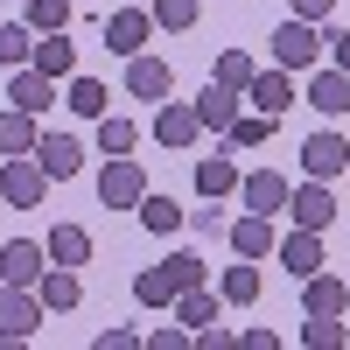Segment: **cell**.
Here are the masks:
<instances>
[{
    "mask_svg": "<svg viewBox=\"0 0 350 350\" xmlns=\"http://www.w3.org/2000/svg\"><path fill=\"white\" fill-rule=\"evenodd\" d=\"M42 196H49V175L36 154H8L0 161V203H14V211H42Z\"/></svg>",
    "mask_w": 350,
    "mask_h": 350,
    "instance_id": "1",
    "label": "cell"
},
{
    "mask_svg": "<svg viewBox=\"0 0 350 350\" xmlns=\"http://www.w3.org/2000/svg\"><path fill=\"white\" fill-rule=\"evenodd\" d=\"M140 196H148V168H140L133 154H105V168H98V203H105V211H133Z\"/></svg>",
    "mask_w": 350,
    "mask_h": 350,
    "instance_id": "2",
    "label": "cell"
},
{
    "mask_svg": "<svg viewBox=\"0 0 350 350\" xmlns=\"http://www.w3.org/2000/svg\"><path fill=\"white\" fill-rule=\"evenodd\" d=\"M315 56H323L315 21H295V14H287V21L273 28V64H280V70H315Z\"/></svg>",
    "mask_w": 350,
    "mask_h": 350,
    "instance_id": "3",
    "label": "cell"
},
{
    "mask_svg": "<svg viewBox=\"0 0 350 350\" xmlns=\"http://www.w3.org/2000/svg\"><path fill=\"white\" fill-rule=\"evenodd\" d=\"M287 217H295L301 231H329V224H336V189L315 183V175L295 183V189H287Z\"/></svg>",
    "mask_w": 350,
    "mask_h": 350,
    "instance_id": "4",
    "label": "cell"
},
{
    "mask_svg": "<svg viewBox=\"0 0 350 350\" xmlns=\"http://www.w3.org/2000/svg\"><path fill=\"white\" fill-rule=\"evenodd\" d=\"M36 329H42L36 287H8V280H0V336H8V343H28Z\"/></svg>",
    "mask_w": 350,
    "mask_h": 350,
    "instance_id": "5",
    "label": "cell"
},
{
    "mask_svg": "<svg viewBox=\"0 0 350 350\" xmlns=\"http://www.w3.org/2000/svg\"><path fill=\"white\" fill-rule=\"evenodd\" d=\"M154 140H161V148H175V154L196 148V140H203L196 105H189V98H161V112H154Z\"/></svg>",
    "mask_w": 350,
    "mask_h": 350,
    "instance_id": "6",
    "label": "cell"
},
{
    "mask_svg": "<svg viewBox=\"0 0 350 350\" xmlns=\"http://www.w3.org/2000/svg\"><path fill=\"white\" fill-rule=\"evenodd\" d=\"M301 168L315 175V183H336V175L350 168V140L329 133V126H323V133H308V140H301Z\"/></svg>",
    "mask_w": 350,
    "mask_h": 350,
    "instance_id": "7",
    "label": "cell"
},
{
    "mask_svg": "<svg viewBox=\"0 0 350 350\" xmlns=\"http://www.w3.org/2000/svg\"><path fill=\"white\" fill-rule=\"evenodd\" d=\"M148 36H154V14L133 8V0L105 21V49H112V56H140V49H148Z\"/></svg>",
    "mask_w": 350,
    "mask_h": 350,
    "instance_id": "8",
    "label": "cell"
},
{
    "mask_svg": "<svg viewBox=\"0 0 350 350\" xmlns=\"http://www.w3.org/2000/svg\"><path fill=\"white\" fill-rule=\"evenodd\" d=\"M239 189H245V211H259V217H280L287 211V175L280 168H252V175H239Z\"/></svg>",
    "mask_w": 350,
    "mask_h": 350,
    "instance_id": "9",
    "label": "cell"
},
{
    "mask_svg": "<svg viewBox=\"0 0 350 350\" xmlns=\"http://www.w3.org/2000/svg\"><path fill=\"white\" fill-rule=\"evenodd\" d=\"M42 267H49V252L36 239H8V245H0V280H8V287H36Z\"/></svg>",
    "mask_w": 350,
    "mask_h": 350,
    "instance_id": "10",
    "label": "cell"
},
{
    "mask_svg": "<svg viewBox=\"0 0 350 350\" xmlns=\"http://www.w3.org/2000/svg\"><path fill=\"white\" fill-rule=\"evenodd\" d=\"M8 105H21V112H42L56 105V77H42L36 64H21V70H8Z\"/></svg>",
    "mask_w": 350,
    "mask_h": 350,
    "instance_id": "11",
    "label": "cell"
},
{
    "mask_svg": "<svg viewBox=\"0 0 350 350\" xmlns=\"http://www.w3.org/2000/svg\"><path fill=\"white\" fill-rule=\"evenodd\" d=\"M36 301H42V315H64V308H77L84 301V280H77V267H42V280H36Z\"/></svg>",
    "mask_w": 350,
    "mask_h": 350,
    "instance_id": "12",
    "label": "cell"
},
{
    "mask_svg": "<svg viewBox=\"0 0 350 350\" xmlns=\"http://www.w3.org/2000/svg\"><path fill=\"white\" fill-rule=\"evenodd\" d=\"M245 105H252V112H267V120H280V112L295 105V84H287V70H280V64H273V70H252Z\"/></svg>",
    "mask_w": 350,
    "mask_h": 350,
    "instance_id": "13",
    "label": "cell"
},
{
    "mask_svg": "<svg viewBox=\"0 0 350 350\" xmlns=\"http://www.w3.org/2000/svg\"><path fill=\"white\" fill-rule=\"evenodd\" d=\"M36 161H42L49 183H70V175H84V148H77L70 133H42V140H36Z\"/></svg>",
    "mask_w": 350,
    "mask_h": 350,
    "instance_id": "14",
    "label": "cell"
},
{
    "mask_svg": "<svg viewBox=\"0 0 350 350\" xmlns=\"http://www.w3.org/2000/svg\"><path fill=\"white\" fill-rule=\"evenodd\" d=\"M343 308H350V280H336V273L315 267L301 280V315H343Z\"/></svg>",
    "mask_w": 350,
    "mask_h": 350,
    "instance_id": "15",
    "label": "cell"
},
{
    "mask_svg": "<svg viewBox=\"0 0 350 350\" xmlns=\"http://www.w3.org/2000/svg\"><path fill=\"white\" fill-rule=\"evenodd\" d=\"M168 84H175V77H168L161 56H148V49L126 56V92H133V98H154V105H161V98H168Z\"/></svg>",
    "mask_w": 350,
    "mask_h": 350,
    "instance_id": "16",
    "label": "cell"
},
{
    "mask_svg": "<svg viewBox=\"0 0 350 350\" xmlns=\"http://www.w3.org/2000/svg\"><path fill=\"white\" fill-rule=\"evenodd\" d=\"M308 105L329 112V120H343V112H350V70H336V64L315 70V77H308Z\"/></svg>",
    "mask_w": 350,
    "mask_h": 350,
    "instance_id": "17",
    "label": "cell"
},
{
    "mask_svg": "<svg viewBox=\"0 0 350 350\" xmlns=\"http://www.w3.org/2000/svg\"><path fill=\"white\" fill-rule=\"evenodd\" d=\"M280 267L295 273V280H308L315 267H323V231H301V224H295V231L280 239Z\"/></svg>",
    "mask_w": 350,
    "mask_h": 350,
    "instance_id": "18",
    "label": "cell"
},
{
    "mask_svg": "<svg viewBox=\"0 0 350 350\" xmlns=\"http://www.w3.org/2000/svg\"><path fill=\"white\" fill-rule=\"evenodd\" d=\"M231 189H239V161H231V154H203L196 161V196L203 203H224Z\"/></svg>",
    "mask_w": 350,
    "mask_h": 350,
    "instance_id": "19",
    "label": "cell"
},
{
    "mask_svg": "<svg viewBox=\"0 0 350 350\" xmlns=\"http://www.w3.org/2000/svg\"><path fill=\"white\" fill-rule=\"evenodd\" d=\"M231 252H239V259H267L273 252V217H259V211L231 217Z\"/></svg>",
    "mask_w": 350,
    "mask_h": 350,
    "instance_id": "20",
    "label": "cell"
},
{
    "mask_svg": "<svg viewBox=\"0 0 350 350\" xmlns=\"http://www.w3.org/2000/svg\"><path fill=\"white\" fill-rule=\"evenodd\" d=\"M36 112H21V105H0V161L8 154H36Z\"/></svg>",
    "mask_w": 350,
    "mask_h": 350,
    "instance_id": "21",
    "label": "cell"
},
{
    "mask_svg": "<svg viewBox=\"0 0 350 350\" xmlns=\"http://www.w3.org/2000/svg\"><path fill=\"white\" fill-rule=\"evenodd\" d=\"M168 308H175V323H183V329H203V323H217V315H224V295H211V287H183Z\"/></svg>",
    "mask_w": 350,
    "mask_h": 350,
    "instance_id": "22",
    "label": "cell"
},
{
    "mask_svg": "<svg viewBox=\"0 0 350 350\" xmlns=\"http://www.w3.org/2000/svg\"><path fill=\"white\" fill-rule=\"evenodd\" d=\"M189 105H196L203 133H224V126H231V120L245 112V98H239V92H224V84H211V92H203V98H189Z\"/></svg>",
    "mask_w": 350,
    "mask_h": 350,
    "instance_id": "23",
    "label": "cell"
},
{
    "mask_svg": "<svg viewBox=\"0 0 350 350\" xmlns=\"http://www.w3.org/2000/svg\"><path fill=\"white\" fill-rule=\"evenodd\" d=\"M28 64H36L42 77H70L77 70V42L64 36V28H56V36H36V56H28Z\"/></svg>",
    "mask_w": 350,
    "mask_h": 350,
    "instance_id": "24",
    "label": "cell"
},
{
    "mask_svg": "<svg viewBox=\"0 0 350 350\" xmlns=\"http://www.w3.org/2000/svg\"><path fill=\"white\" fill-rule=\"evenodd\" d=\"M42 252L56 259V267H84V259H92V231H84V224H56L42 239Z\"/></svg>",
    "mask_w": 350,
    "mask_h": 350,
    "instance_id": "25",
    "label": "cell"
},
{
    "mask_svg": "<svg viewBox=\"0 0 350 350\" xmlns=\"http://www.w3.org/2000/svg\"><path fill=\"white\" fill-rule=\"evenodd\" d=\"M133 211H140V224H148L154 239H168V231H183V217H189V211H183V203H175V196H154V189L140 196Z\"/></svg>",
    "mask_w": 350,
    "mask_h": 350,
    "instance_id": "26",
    "label": "cell"
},
{
    "mask_svg": "<svg viewBox=\"0 0 350 350\" xmlns=\"http://www.w3.org/2000/svg\"><path fill=\"white\" fill-rule=\"evenodd\" d=\"M259 287H267V280H259V267H252V259H239V267H224V287H217V295H224L231 308H252Z\"/></svg>",
    "mask_w": 350,
    "mask_h": 350,
    "instance_id": "27",
    "label": "cell"
},
{
    "mask_svg": "<svg viewBox=\"0 0 350 350\" xmlns=\"http://www.w3.org/2000/svg\"><path fill=\"white\" fill-rule=\"evenodd\" d=\"M252 70H259V64H252L245 49H217V64H211V84H224V92H239V98H245Z\"/></svg>",
    "mask_w": 350,
    "mask_h": 350,
    "instance_id": "28",
    "label": "cell"
},
{
    "mask_svg": "<svg viewBox=\"0 0 350 350\" xmlns=\"http://www.w3.org/2000/svg\"><path fill=\"white\" fill-rule=\"evenodd\" d=\"M133 301H140V308H168V301H175V273H168V267H140V273H133Z\"/></svg>",
    "mask_w": 350,
    "mask_h": 350,
    "instance_id": "29",
    "label": "cell"
},
{
    "mask_svg": "<svg viewBox=\"0 0 350 350\" xmlns=\"http://www.w3.org/2000/svg\"><path fill=\"white\" fill-rule=\"evenodd\" d=\"M36 56V28L28 21H0V70H21Z\"/></svg>",
    "mask_w": 350,
    "mask_h": 350,
    "instance_id": "30",
    "label": "cell"
},
{
    "mask_svg": "<svg viewBox=\"0 0 350 350\" xmlns=\"http://www.w3.org/2000/svg\"><path fill=\"white\" fill-rule=\"evenodd\" d=\"M21 21L28 28H36V36H56V28H70V8H77V0H21Z\"/></svg>",
    "mask_w": 350,
    "mask_h": 350,
    "instance_id": "31",
    "label": "cell"
},
{
    "mask_svg": "<svg viewBox=\"0 0 350 350\" xmlns=\"http://www.w3.org/2000/svg\"><path fill=\"white\" fill-rule=\"evenodd\" d=\"M140 148V126L133 120H112V112H98V154H133Z\"/></svg>",
    "mask_w": 350,
    "mask_h": 350,
    "instance_id": "32",
    "label": "cell"
},
{
    "mask_svg": "<svg viewBox=\"0 0 350 350\" xmlns=\"http://www.w3.org/2000/svg\"><path fill=\"white\" fill-rule=\"evenodd\" d=\"M301 343H308V350H343L350 329H343V315H308V323H301Z\"/></svg>",
    "mask_w": 350,
    "mask_h": 350,
    "instance_id": "33",
    "label": "cell"
},
{
    "mask_svg": "<svg viewBox=\"0 0 350 350\" xmlns=\"http://www.w3.org/2000/svg\"><path fill=\"white\" fill-rule=\"evenodd\" d=\"M196 8H203V0H148L154 28H168V36H183V28H196Z\"/></svg>",
    "mask_w": 350,
    "mask_h": 350,
    "instance_id": "34",
    "label": "cell"
},
{
    "mask_svg": "<svg viewBox=\"0 0 350 350\" xmlns=\"http://www.w3.org/2000/svg\"><path fill=\"white\" fill-rule=\"evenodd\" d=\"M267 133H273V120H267V112H239V120L224 126V140H231V148H259Z\"/></svg>",
    "mask_w": 350,
    "mask_h": 350,
    "instance_id": "35",
    "label": "cell"
},
{
    "mask_svg": "<svg viewBox=\"0 0 350 350\" xmlns=\"http://www.w3.org/2000/svg\"><path fill=\"white\" fill-rule=\"evenodd\" d=\"M161 267L175 273V295H183V287H211V267H203V259H196V252H168V259H161Z\"/></svg>",
    "mask_w": 350,
    "mask_h": 350,
    "instance_id": "36",
    "label": "cell"
},
{
    "mask_svg": "<svg viewBox=\"0 0 350 350\" xmlns=\"http://www.w3.org/2000/svg\"><path fill=\"white\" fill-rule=\"evenodd\" d=\"M70 112H84V120H98V112H105V84L98 77H70V98H64Z\"/></svg>",
    "mask_w": 350,
    "mask_h": 350,
    "instance_id": "37",
    "label": "cell"
},
{
    "mask_svg": "<svg viewBox=\"0 0 350 350\" xmlns=\"http://www.w3.org/2000/svg\"><path fill=\"white\" fill-rule=\"evenodd\" d=\"M140 343V329L133 323H112V329H98V350H133Z\"/></svg>",
    "mask_w": 350,
    "mask_h": 350,
    "instance_id": "38",
    "label": "cell"
},
{
    "mask_svg": "<svg viewBox=\"0 0 350 350\" xmlns=\"http://www.w3.org/2000/svg\"><path fill=\"white\" fill-rule=\"evenodd\" d=\"M336 14V0H295V21H315V28H323Z\"/></svg>",
    "mask_w": 350,
    "mask_h": 350,
    "instance_id": "39",
    "label": "cell"
},
{
    "mask_svg": "<svg viewBox=\"0 0 350 350\" xmlns=\"http://www.w3.org/2000/svg\"><path fill=\"white\" fill-rule=\"evenodd\" d=\"M148 343H154V350H189V329H175V323H161V329H154Z\"/></svg>",
    "mask_w": 350,
    "mask_h": 350,
    "instance_id": "40",
    "label": "cell"
},
{
    "mask_svg": "<svg viewBox=\"0 0 350 350\" xmlns=\"http://www.w3.org/2000/svg\"><path fill=\"white\" fill-rule=\"evenodd\" d=\"M183 224H196V231H203V239H217V231H224V211H189Z\"/></svg>",
    "mask_w": 350,
    "mask_h": 350,
    "instance_id": "41",
    "label": "cell"
},
{
    "mask_svg": "<svg viewBox=\"0 0 350 350\" xmlns=\"http://www.w3.org/2000/svg\"><path fill=\"white\" fill-rule=\"evenodd\" d=\"M273 343H280L273 329H245V336H239V350H273Z\"/></svg>",
    "mask_w": 350,
    "mask_h": 350,
    "instance_id": "42",
    "label": "cell"
},
{
    "mask_svg": "<svg viewBox=\"0 0 350 350\" xmlns=\"http://www.w3.org/2000/svg\"><path fill=\"white\" fill-rule=\"evenodd\" d=\"M323 42H336V70H350V28H336V36H323Z\"/></svg>",
    "mask_w": 350,
    "mask_h": 350,
    "instance_id": "43",
    "label": "cell"
},
{
    "mask_svg": "<svg viewBox=\"0 0 350 350\" xmlns=\"http://www.w3.org/2000/svg\"><path fill=\"white\" fill-rule=\"evenodd\" d=\"M133 8H148V0H133Z\"/></svg>",
    "mask_w": 350,
    "mask_h": 350,
    "instance_id": "44",
    "label": "cell"
}]
</instances>
